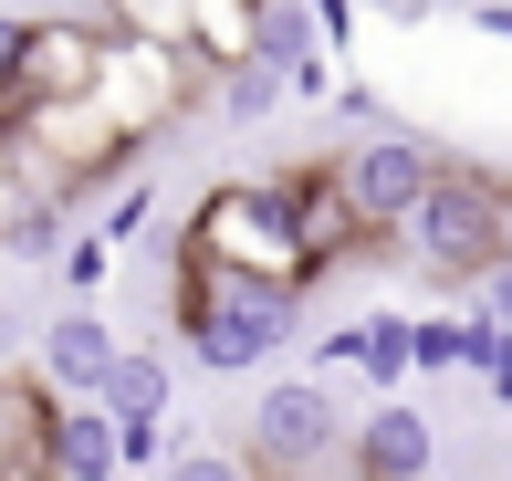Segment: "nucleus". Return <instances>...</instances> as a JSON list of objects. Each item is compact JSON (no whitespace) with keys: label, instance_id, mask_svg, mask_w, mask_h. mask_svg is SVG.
<instances>
[{"label":"nucleus","instance_id":"nucleus-1","mask_svg":"<svg viewBox=\"0 0 512 481\" xmlns=\"http://www.w3.org/2000/svg\"><path fill=\"white\" fill-rule=\"evenodd\" d=\"M168 325L189 335V366L199 377H251L293 346L304 325V283H262V272H230V262H178V293H168Z\"/></svg>","mask_w":512,"mask_h":481},{"label":"nucleus","instance_id":"nucleus-2","mask_svg":"<svg viewBox=\"0 0 512 481\" xmlns=\"http://www.w3.org/2000/svg\"><path fill=\"white\" fill-rule=\"evenodd\" d=\"M178 262H230V272H262V283H324L304 231H293L283 210V178H220L209 199H189V220H178Z\"/></svg>","mask_w":512,"mask_h":481},{"label":"nucleus","instance_id":"nucleus-3","mask_svg":"<svg viewBox=\"0 0 512 481\" xmlns=\"http://www.w3.org/2000/svg\"><path fill=\"white\" fill-rule=\"evenodd\" d=\"M84 95L105 105L115 126L136 136V147H157L178 116H199L209 105V53L199 42H147V32H105V53H95V84Z\"/></svg>","mask_w":512,"mask_h":481},{"label":"nucleus","instance_id":"nucleus-4","mask_svg":"<svg viewBox=\"0 0 512 481\" xmlns=\"http://www.w3.org/2000/svg\"><path fill=\"white\" fill-rule=\"evenodd\" d=\"M492 210H502V178L471 168V157H439V178L418 189V210H408L387 241H398L408 262L429 272V283H460V293H471L481 262L502 251V241H492Z\"/></svg>","mask_w":512,"mask_h":481},{"label":"nucleus","instance_id":"nucleus-5","mask_svg":"<svg viewBox=\"0 0 512 481\" xmlns=\"http://www.w3.org/2000/svg\"><path fill=\"white\" fill-rule=\"evenodd\" d=\"M21 136H32V147L42 157H53V168L63 178H74V189H105V178L115 168H136V157H147V147H136V136L126 126H115L105 116V105L95 95H53V105H21V116H11Z\"/></svg>","mask_w":512,"mask_h":481},{"label":"nucleus","instance_id":"nucleus-6","mask_svg":"<svg viewBox=\"0 0 512 481\" xmlns=\"http://www.w3.org/2000/svg\"><path fill=\"white\" fill-rule=\"evenodd\" d=\"M335 168H345V189H356V220L387 241V231L418 210V189L439 178V147H429V136H408V126H377V136H356Z\"/></svg>","mask_w":512,"mask_h":481},{"label":"nucleus","instance_id":"nucleus-7","mask_svg":"<svg viewBox=\"0 0 512 481\" xmlns=\"http://www.w3.org/2000/svg\"><path fill=\"white\" fill-rule=\"evenodd\" d=\"M335 450H345V419H335V398L314 377L262 387V408H251V471H314Z\"/></svg>","mask_w":512,"mask_h":481},{"label":"nucleus","instance_id":"nucleus-8","mask_svg":"<svg viewBox=\"0 0 512 481\" xmlns=\"http://www.w3.org/2000/svg\"><path fill=\"white\" fill-rule=\"evenodd\" d=\"M95 53H105V21H21V63H11V84H0V116L84 95V84H95Z\"/></svg>","mask_w":512,"mask_h":481},{"label":"nucleus","instance_id":"nucleus-9","mask_svg":"<svg viewBox=\"0 0 512 481\" xmlns=\"http://www.w3.org/2000/svg\"><path fill=\"white\" fill-rule=\"evenodd\" d=\"M283 210H293V231H304L314 272H335V262H356V251H377V231L356 220V189H345L335 157H314V168L283 178Z\"/></svg>","mask_w":512,"mask_h":481},{"label":"nucleus","instance_id":"nucleus-10","mask_svg":"<svg viewBox=\"0 0 512 481\" xmlns=\"http://www.w3.org/2000/svg\"><path fill=\"white\" fill-rule=\"evenodd\" d=\"M126 440H115L105 398H53V440H42V481H115Z\"/></svg>","mask_w":512,"mask_h":481},{"label":"nucleus","instance_id":"nucleus-11","mask_svg":"<svg viewBox=\"0 0 512 481\" xmlns=\"http://www.w3.org/2000/svg\"><path fill=\"white\" fill-rule=\"evenodd\" d=\"M105 377H115V325L105 314H53L42 325V387L53 398H105Z\"/></svg>","mask_w":512,"mask_h":481},{"label":"nucleus","instance_id":"nucleus-12","mask_svg":"<svg viewBox=\"0 0 512 481\" xmlns=\"http://www.w3.org/2000/svg\"><path fill=\"white\" fill-rule=\"evenodd\" d=\"M345 461H356V481H418V471H439V429L418 408H377V419H356Z\"/></svg>","mask_w":512,"mask_h":481},{"label":"nucleus","instance_id":"nucleus-13","mask_svg":"<svg viewBox=\"0 0 512 481\" xmlns=\"http://www.w3.org/2000/svg\"><path fill=\"white\" fill-rule=\"evenodd\" d=\"M42 440H53V387L0 377V481H42Z\"/></svg>","mask_w":512,"mask_h":481},{"label":"nucleus","instance_id":"nucleus-14","mask_svg":"<svg viewBox=\"0 0 512 481\" xmlns=\"http://www.w3.org/2000/svg\"><path fill=\"white\" fill-rule=\"evenodd\" d=\"M293 84H283V63L272 53H230V63H209V105H220V126H272V105H283Z\"/></svg>","mask_w":512,"mask_h":481},{"label":"nucleus","instance_id":"nucleus-15","mask_svg":"<svg viewBox=\"0 0 512 481\" xmlns=\"http://www.w3.org/2000/svg\"><path fill=\"white\" fill-rule=\"evenodd\" d=\"M356 377H366V387H408V377H418L408 314H356Z\"/></svg>","mask_w":512,"mask_h":481},{"label":"nucleus","instance_id":"nucleus-16","mask_svg":"<svg viewBox=\"0 0 512 481\" xmlns=\"http://www.w3.org/2000/svg\"><path fill=\"white\" fill-rule=\"evenodd\" d=\"M105 408H115V419H168V356H147V346H115Z\"/></svg>","mask_w":512,"mask_h":481},{"label":"nucleus","instance_id":"nucleus-17","mask_svg":"<svg viewBox=\"0 0 512 481\" xmlns=\"http://www.w3.org/2000/svg\"><path fill=\"white\" fill-rule=\"evenodd\" d=\"M189 11V42L209 63H230V53H251V21H262V0H178Z\"/></svg>","mask_w":512,"mask_h":481},{"label":"nucleus","instance_id":"nucleus-18","mask_svg":"<svg viewBox=\"0 0 512 481\" xmlns=\"http://www.w3.org/2000/svg\"><path fill=\"white\" fill-rule=\"evenodd\" d=\"M251 53H272V63H304V53H324L314 0H262V21H251Z\"/></svg>","mask_w":512,"mask_h":481},{"label":"nucleus","instance_id":"nucleus-19","mask_svg":"<svg viewBox=\"0 0 512 481\" xmlns=\"http://www.w3.org/2000/svg\"><path fill=\"white\" fill-rule=\"evenodd\" d=\"M53 272H63V293H74V304H95V293H105V272H115V241H105V231H63Z\"/></svg>","mask_w":512,"mask_h":481},{"label":"nucleus","instance_id":"nucleus-20","mask_svg":"<svg viewBox=\"0 0 512 481\" xmlns=\"http://www.w3.org/2000/svg\"><path fill=\"white\" fill-rule=\"evenodd\" d=\"M95 231H105L115 251H126V241H147V231H157V189L115 168V189H105V220H95Z\"/></svg>","mask_w":512,"mask_h":481},{"label":"nucleus","instance_id":"nucleus-21","mask_svg":"<svg viewBox=\"0 0 512 481\" xmlns=\"http://www.w3.org/2000/svg\"><path fill=\"white\" fill-rule=\"evenodd\" d=\"M105 32H147V42H189V11L178 0H105Z\"/></svg>","mask_w":512,"mask_h":481},{"label":"nucleus","instance_id":"nucleus-22","mask_svg":"<svg viewBox=\"0 0 512 481\" xmlns=\"http://www.w3.org/2000/svg\"><path fill=\"white\" fill-rule=\"evenodd\" d=\"M408 346L418 366H460V314H408Z\"/></svg>","mask_w":512,"mask_h":481},{"label":"nucleus","instance_id":"nucleus-23","mask_svg":"<svg viewBox=\"0 0 512 481\" xmlns=\"http://www.w3.org/2000/svg\"><path fill=\"white\" fill-rule=\"evenodd\" d=\"M168 481H230V471H251V461H230V450H209V440H189V450H168L157 461Z\"/></svg>","mask_w":512,"mask_h":481},{"label":"nucleus","instance_id":"nucleus-24","mask_svg":"<svg viewBox=\"0 0 512 481\" xmlns=\"http://www.w3.org/2000/svg\"><path fill=\"white\" fill-rule=\"evenodd\" d=\"M471 304L492 314V325H512V262H481V283H471Z\"/></svg>","mask_w":512,"mask_h":481},{"label":"nucleus","instance_id":"nucleus-25","mask_svg":"<svg viewBox=\"0 0 512 481\" xmlns=\"http://www.w3.org/2000/svg\"><path fill=\"white\" fill-rule=\"evenodd\" d=\"M335 116H356V126H377V116H387V95H377V84H366V74H345V84H335Z\"/></svg>","mask_w":512,"mask_h":481},{"label":"nucleus","instance_id":"nucleus-26","mask_svg":"<svg viewBox=\"0 0 512 481\" xmlns=\"http://www.w3.org/2000/svg\"><path fill=\"white\" fill-rule=\"evenodd\" d=\"M314 32L324 42H356V0H314Z\"/></svg>","mask_w":512,"mask_h":481},{"label":"nucleus","instance_id":"nucleus-27","mask_svg":"<svg viewBox=\"0 0 512 481\" xmlns=\"http://www.w3.org/2000/svg\"><path fill=\"white\" fill-rule=\"evenodd\" d=\"M471 21H481L492 42H512V0H471Z\"/></svg>","mask_w":512,"mask_h":481},{"label":"nucleus","instance_id":"nucleus-28","mask_svg":"<svg viewBox=\"0 0 512 481\" xmlns=\"http://www.w3.org/2000/svg\"><path fill=\"white\" fill-rule=\"evenodd\" d=\"M492 241H502L492 262H512V178H502V210H492Z\"/></svg>","mask_w":512,"mask_h":481},{"label":"nucleus","instance_id":"nucleus-29","mask_svg":"<svg viewBox=\"0 0 512 481\" xmlns=\"http://www.w3.org/2000/svg\"><path fill=\"white\" fill-rule=\"evenodd\" d=\"M11 63H21V21L0 11V84H11Z\"/></svg>","mask_w":512,"mask_h":481},{"label":"nucleus","instance_id":"nucleus-30","mask_svg":"<svg viewBox=\"0 0 512 481\" xmlns=\"http://www.w3.org/2000/svg\"><path fill=\"white\" fill-rule=\"evenodd\" d=\"M356 11H398V21H418V11H439V0H356Z\"/></svg>","mask_w":512,"mask_h":481},{"label":"nucleus","instance_id":"nucleus-31","mask_svg":"<svg viewBox=\"0 0 512 481\" xmlns=\"http://www.w3.org/2000/svg\"><path fill=\"white\" fill-rule=\"evenodd\" d=\"M11 346H21V314H11V304H0V356H11Z\"/></svg>","mask_w":512,"mask_h":481}]
</instances>
